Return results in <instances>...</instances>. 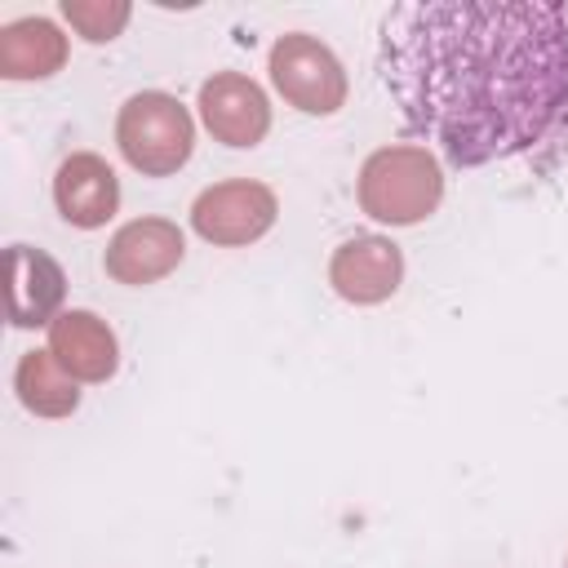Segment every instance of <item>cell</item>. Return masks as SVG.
Instances as JSON below:
<instances>
[{
	"instance_id": "6da1fadb",
	"label": "cell",
	"mask_w": 568,
	"mask_h": 568,
	"mask_svg": "<svg viewBox=\"0 0 568 568\" xmlns=\"http://www.w3.org/2000/svg\"><path fill=\"white\" fill-rule=\"evenodd\" d=\"M377 80L408 133L457 169L568 160V4L422 0L377 27Z\"/></svg>"
},
{
	"instance_id": "7a4b0ae2",
	"label": "cell",
	"mask_w": 568,
	"mask_h": 568,
	"mask_svg": "<svg viewBox=\"0 0 568 568\" xmlns=\"http://www.w3.org/2000/svg\"><path fill=\"white\" fill-rule=\"evenodd\" d=\"M359 209L382 226H417L444 200V169L430 146L390 142L377 146L355 178Z\"/></svg>"
},
{
	"instance_id": "3957f363",
	"label": "cell",
	"mask_w": 568,
	"mask_h": 568,
	"mask_svg": "<svg viewBox=\"0 0 568 568\" xmlns=\"http://www.w3.org/2000/svg\"><path fill=\"white\" fill-rule=\"evenodd\" d=\"M115 146L142 178H169L195 151V120L173 93L142 89L115 115Z\"/></svg>"
},
{
	"instance_id": "277c9868",
	"label": "cell",
	"mask_w": 568,
	"mask_h": 568,
	"mask_svg": "<svg viewBox=\"0 0 568 568\" xmlns=\"http://www.w3.org/2000/svg\"><path fill=\"white\" fill-rule=\"evenodd\" d=\"M266 71L275 93L302 115H337L346 106V71L311 31H284L266 53Z\"/></svg>"
},
{
	"instance_id": "5b68a950",
	"label": "cell",
	"mask_w": 568,
	"mask_h": 568,
	"mask_svg": "<svg viewBox=\"0 0 568 568\" xmlns=\"http://www.w3.org/2000/svg\"><path fill=\"white\" fill-rule=\"evenodd\" d=\"M280 217V200L257 178H226L195 195L191 204V231L217 248H244L257 244Z\"/></svg>"
},
{
	"instance_id": "8992f818",
	"label": "cell",
	"mask_w": 568,
	"mask_h": 568,
	"mask_svg": "<svg viewBox=\"0 0 568 568\" xmlns=\"http://www.w3.org/2000/svg\"><path fill=\"white\" fill-rule=\"evenodd\" d=\"M200 120L213 133V142L248 151L271 133V98L266 89L244 71H213L200 84Z\"/></svg>"
},
{
	"instance_id": "52a82bcc",
	"label": "cell",
	"mask_w": 568,
	"mask_h": 568,
	"mask_svg": "<svg viewBox=\"0 0 568 568\" xmlns=\"http://www.w3.org/2000/svg\"><path fill=\"white\" fill-rule=\"evenodd\" d=\"M182 257H186V235H182L178 222H169V217H133L106 240L102 271L115 284L142 288V284H155V280L173 275L182 266Z\"/></svg>"
},
{
	"instance_id": "ba28073f",
	"label": "cell",
	"mask_w": 568,
	"mask_h": 568,
	"mask_svg": "<svg viewBox=\"0 0 568 568\" xmlns=\"http://www.w3.org/2000/svg\"><path fill=\"white\" fill-rule=\"evenodd\" d=\"M67 275L58 257L36 244L4 248V320L13 328H49L62 315Z\"/></svg>"
},
{
	"instance_id": "9c48e42d",
	"label": "cell",
	"mask_w": 568,
	"mask_h": 568,
	"mask_svg": "<svg viewBox=\"0 0 568 568\" xmlns=\"http://www.w3.org/2000/svg\"><path fill=\"white\" fill-rule=\"evenodd\" d=\"M328 284L351 306H377L404 284V253L386 235H351L328 257Z\"/></svg>"
},
{
	"instance_id": "30bf717a",
	"label": "cell",
	"mask_w": 568,
	"mask_h": 568,
	"mask_svg": "<svg viewBox=\"0 0 568 568\" xmlns=\"http://www.w3.org/2000/svg\"><path fill=\"white\" fill-rule=\"evenodd\" d=\"M53 209L67 226L75 231H98L115 217L120 209V178L115 169L93 155V151H75L58 164L53 173Z\"/></svg>"
},
{
	"instance_id": "8fae6325",
	"label": "cell",
	"mask_w": 568,
	"mask_h": 568,
	"mask_svg": "<svg viewBox=\"0 0 568 568\" xmlns=\"http://www.w3.org/2000/svg\"><path fill=\"white\" fill-rule=\"evenodd\" d=\"M49 351L75 382H111L120 368L115 328L93 311H62L49 324Z\"/></svg>"
},
{
	"instance_id": "7c38bea8",
	"label": "cell",
	"mask_w": 568,
	"mask_h": 568,
	"mask_svg": "<svg viewBox=\"0 0 568 568\" xmlns=\"http://www.w3.org/2000/svg\"><path fill=\"white\" fill-rule=\"evenodd\" d=\"M67 36L49 18H13L0 27V75L4 80H49L67 67Z\"/></svg>"
},
{
	"instance_id": "4fadbf2b",
	"label": "cell",
	"mask_w": 568,
	"mask_h": 568,
	"mask_svg": "<svg viewBox=\"0 0 568 568\" xmlns=\"http://www.w3.org/2000/svg\"><path fill=\"white\" fill-rule=\"evenodd\" d=\"M13 390L36 417H71L80 408V382L53 359V351H27L13 368Z\"/></svg>"
},
{
	"instance_id": "5bb4252c",
	"label": "cell",
	"mask_w": 568,
	"mask_h": 568,
	"mask_svg": "<svg viewBox=\"0 0 568 568\" xmlns=\"http://www.w3.org/2000/svg\"><path fill=\"white\" fill-rule=\"evenodd\" d=\"M58 9H62V18L71 22V31H75L80 40H89V44L115 40V36L129 27V18H133V9H129L124 0H62Z\"/></svg>"
},
{
	"instance_id": "9a60e30c",
	"label": "cell",
	"mask_w": 568,
	"mask_h": 568,
	"mask_svg": "<svg viewBox=\"0 0 568 568\" xmlns=\"http://www.w3.org/2000/svg\"><path fill=\"white\" fill-rule=\"evenodd\" d=\"M564 568H568V559H564Z\"/></svg>"
}]
</instances>
